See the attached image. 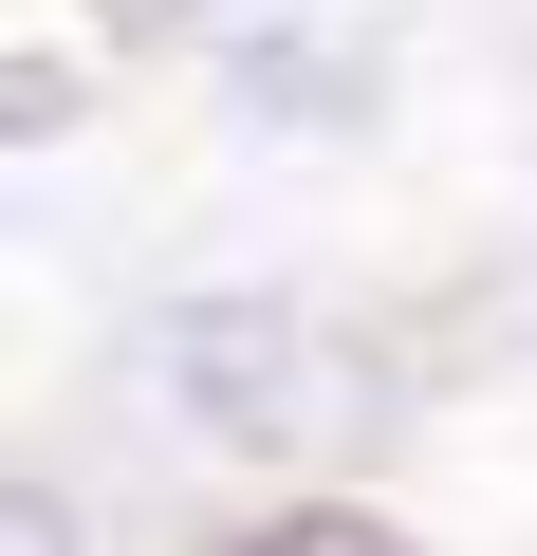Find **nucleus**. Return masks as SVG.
<instances>
[{
  "label": "nucleus",
  "mask_w": 537,
  "mask_h": 556,
  "mask_svg": "<svg viewBox=\"0 0 537 556\" xmlns=\"http://www.w3.org/2000/svg\"><path fill=\"white\" fill-rule=\"evenodd\" d=\"M167 371H186V408L241 427V445H353V427H371V371H353L316 316H259V298H204V316L167 334Z\"/></svg>",
  "instance_id": "obj_1"
},
{
  "label": "nucleus",
  "mask_w": 537,
  "mask_h": 556,
  "mask_svg": "<svg viewBox=\"0 0 537 556\" xmlns=\"http://www.w3.org/2000/svg\"><path fill=\"white\" fill-rule=\"evenodd\" d=\"M222 556H408V538L353 519V501H297V519H259V538H222Z\"/></svg>",
  "instance_id": "obj_2"
}]
</instances>
